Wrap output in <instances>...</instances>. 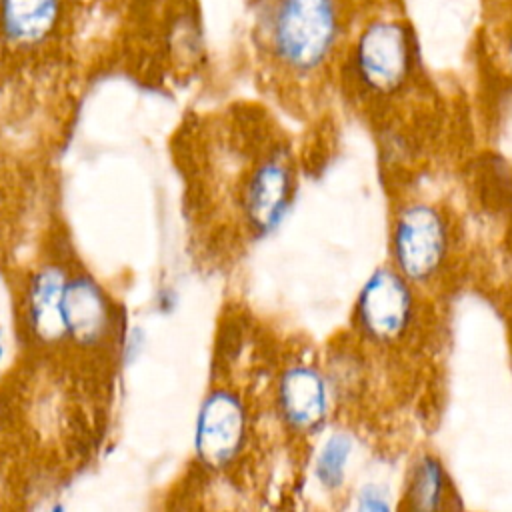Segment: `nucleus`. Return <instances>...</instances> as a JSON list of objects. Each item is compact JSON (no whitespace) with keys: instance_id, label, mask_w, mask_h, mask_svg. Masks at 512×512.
I'll use <instances>...</instances> for the list:
<instances>
[{"instance_id":"f257e3e1","label":"nucleus","mask_w":512,"mask_h":512,"mask_svg":"<svg viewBox=\"0 0 512 512\" xmlns=\"http://www.w3.org/2000/svg\"><path fill=\"white\" fill-rule=\"evenodd\" d=\"M450 250V230L442 212L426 202L400 210L392 228V256L396 270L414 284L434 280Z\"/></svg>"},{"instance_id":"f03ea898","label":"nucleus","mask_w":512,"mask_h":512,"mask_svg":"<svg viewBox=\"0 0 512 512\" xmlns=\"http://www.w3.org/2000/svg\"><path fill=\"white\" fill-rule=\"evenodd\" d=\"M414 322L410 282L396 268H378L362 286L356 302V324L374 344H398Z\"/></svg>"},{"instance_id":"7ed1b4c3","label":"nucleus","mask_w":512,"mask_h":512,"mask_svg":"<svg viewBox=\"0 0 512 512\" xmlns=\"http://www.w3.org/2000/svg\"><path fill=\"white\" fill-rule=\"evenodd\" d=\"M294 192L296 174L286 150L274 148L256 160L240 192V208L250 232L264 236L274 230L288 212Z\"/></svg>"},{"instance_id":"20e7f679","label":"nucleus","mask_w":512,"mask_h":512,"mask_svg":"<svg viewBox=\"0 0 512 512\" xmlns=\"http://www.w3.org/2000/svg\"><path fill=\"white\" fill-rule=\"evenodd\" d=\"M248 436V418L244 402L230 390H212L200 406L194 434L198 460L222 470L230 466L242 452Z\"/></svg>"},{"instance_id":"39448f33","label":"nucleus","mask_w":512,"mask_h":512,"mask_svg":"<svg viewBox=\"0 0 512 512\" xmlns=\"http://www.w3.org/2000/svg\"><path fill=\"white\" fill-rule=\"evenodd\" d=\"M278 412L294 432L316 430L328 412V388L318 368L290 364L278 378Z\"/></svg>"},{"instance_id":"423d86ee","label":"nucleus","mask_w":512,"mask_h":512,"mask_svg":"<svg viewBox=\"0 0 512 512\" xmlns=\"http://www.w3.org/2000/svg\"><path fill=\"white\" fill-rule=\"evenodd\" d=\"M60 316L64 334L82 346L98 344L110 328L108 300L90 276H76L64 282Z\"/></svg>"},{"instance_id":"0eeeda50","label":"nucleus","mask_w":512,"mask_h":512,"mask_svg":"<svg viewBox=\"0 0 512 512\" xmlns=\"http://www.w3.org/2000/svg\"><path fill=\"white\" fill-rule=\"evenodd\" d=\"M62 0H0V36L14 48H36L58 28Z\"/></svg>"},{"instance_id":"6e6552de","label":"nucleus","mask_w":512,"mask_h":512,"mask_svg":"<svg viewBox=\"0 0 512 512\" xmlns=\"http://www.w3.org/2000/svg\"><path fill=\"white\" fill-rule=\"evenodd\" d=\"M64 274L54 268H42L34 274L28 290V318L30 328L40 340H58L64 336L60 298L64 288Z\"/></svg>"},{"instance_id":"1a4fd4ad","label":"nucleus","mask_w":512,"mask_h":512,"mask_svg":"<svg viewBox=\"0 0 512 512\" xmlns=\"http://www.w3.org/2000/svg\"><path fill=\"white\" fill-rule=\"evenodd\" d=\"M448 478L442 464L432 456H422L410 470L406 482V506L410 510H438L446 506Z\"/></svg>"},{"instance_id":"9d476101","label":"nucleus","mask_w":512,"mask_h":512,"mask_svg":"<svg viewBox=\"0 0 512 512\" xmlns=\"http://www.w3.org/2000/svg\"><path fill=\"white\" fill-rule=\"evenodd\" d=\"M350 440L344 434H332L316 460V478L326 488H338L344 480L346 462L350 456Z\"/></svg>"},{"instance_id":"9b49d317","label":"nucleus","mask_w":512,"mask_h":512,"mask_svg":"<svg viewBox=\"0 0 512 512\" xmlns=\"http://www.w3.org/2000/svg\"><path fill=\"white\" fill-rule=\"evenodd\" d=\"M488 36L512 70V0H484Z\"/></svg>"},{"instance_id":"f8f14e48","label":"nucleus","mask_w":512,"mask_h":512,"mask_svg":"<svg viewBox=\"0 0 512 512\" xmlns=\"http://www.w3.org/2000/svg\"><path fill=\"white\" fill-rule=\"evenodd\" d=\"M362 502L358 504L360 508H366V510H386L388 508V504L384 502V500H380V498H372V488H366L364 492H362Z\"/></svg>"},{"instance_id":"ddd939ff","label":"nucleus","mask_w":512,"mask_h":512,"mask_svg":"<svg viewBox=\"0 0 512 512\" xmlns=\"http://www.w3.org/2000/svg\"><path fill=\"white\" fill-rule=\"evenodd\" d=\"M2 352H4V348H2V330H0V358H2Z\"/></svg>"}]
</instances>
